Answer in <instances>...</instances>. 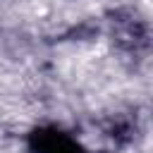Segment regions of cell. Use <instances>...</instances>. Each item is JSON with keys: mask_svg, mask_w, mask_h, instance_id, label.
Masks as SVG:
<instances>
[{"mask_svg": "<svg viewBox=\"0 0 153 153\" xmlns=\"http://www.w3.org/2000/svg\"><path fill=\"white\" fill-rule=\"evenodd\" d=\"M29 153H88V148L57 122H38L24 134Z\"/></svg>", "mask_w": 153, "mask_h": 153, "instance_id": "obj_1", "label": "cell"}]
</instances>
